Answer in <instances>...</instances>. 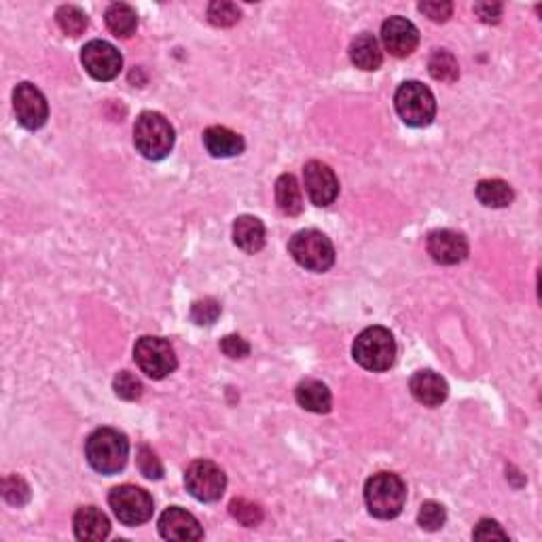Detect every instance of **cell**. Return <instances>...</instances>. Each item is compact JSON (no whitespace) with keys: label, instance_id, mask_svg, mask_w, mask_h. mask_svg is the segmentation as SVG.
I'll return each mask as SVG.
<instances>
[{"label":"cell","instance_id":"6da1fadb","mask_svg":"<svg viewBox=\"0 0 542 542\" xmlns=\"http://www.w3.org/2000/svg\"><path fill=\"white\" fill-rule=\"evenodd\" d=\"M87 462L100 475H115L128 464L130 443L123 432L115 428H98L85 443Z\"/></svg>","mask_w":542,"mask_h":542},{"label":"cell","instance_id":"7a4b0ae2","mask_svg":"<svg viewBox=\"0 0 542 542\" xmlns=\"http://www.w3.org/2000/svg\"><path fill=\"white\" fill-rule=\"evenodd\" d=\"M407 500L405 481L394 472H377L364 485V502L377 519H394Z\"/></svg>","mask_w":542,"mask_h":542},{"label":"cell","instance_id":"3957f363","mask_svg":"<svg viewBox=\"0 0 542 542\" xmlns=\"http://www.w3.org/2000/svg\"><path fill=\"white\" fill-rule=\"evenodd\" d=\"M174 128L160 112L147 111L136 119L134 125V144L138 153L150 161L166 160L169 150L174 149Z\"/></svg>","mask_w":542,"mask_h":542},{"label":"cell","instance_id":"277c9868","mask_svg":"<svg viewBox=\"0 0 542 542\" xmlns=\"http://www.w3.org/2000/svg\"><path fill=\"white\" fill-rule=\"evenodd\" d=\"M352 354L363 369L373 371V373L388 371L396 361V342L392 333L383 326H369L356 337Z\"/></svg>","mask_w":542,"mask_h":542},{"label":"cell","instance_id":"5b68a950","mask_svg":"<svg viewBox=\"0 0 542 542\" xmlns=\"http://www.w3.org/2000/svg\"><path fill=\"white\" fill-rule=\"evenodd\" d=\"M394 106L399 117L411 128H426L437 115V100L420 81H405L394 93Z\"/></svg>","mask_w":542,"mask_h":542},{"label":"cell","instance_id":"8992f818","mask_svg":"<svg viewBox=\"0 0 542 542\" xmlns=\"http://www.w3.org/2000/svg\"><path fill=\"white\" fill-rule=\"evenodd\" d=\"M288 250H291L295 261L307 271L324 274L335 265V246L323 231L304 229L295 233L291 244H288Z\"/></svg>","mask_w":542,"mask_h":542},{"label":"cell","instance_id":"52a82bcc","mask_svg":"<svg viewBox=\"0 0 542 542\" xmlns=\"http://www.w3.org/2000/svg\"><path fill=\"white\" fill-rule=\"evenodd\" d=\"M112 513L125 526H140L153 517V498L136 485H119L109 494Z\"/></svg>","mask_w":542,"mask_h":542},{"label":"cell","instance_id":"ba28073f","mask_svg":"<svg viewBox=\"0 0 542 542\" xmlns=\"http://www.w3.org/2000/svg\"><path fill=\"white\" fill-rule=\"evenodd\" d=\"M134 361L150 380H163V377L174 373L176 364H179L174 348L161 337L138 339L134 345Z\"/></svg>","mask_w":542,"mask_h":542},{"label":"cell","instance_id":"9c48e42d","mask_svg":"<svg viewBox=\"0 0 542 542\" xmlns=\"http://www.w3.org/2000/svg\"><path fill=\"white\" fill-rule=\"evenodd\" d=\"M185 485L195 500L217 502L225 494L227 477L210 460H195L185 472Z\"/></svg>","mask_w":542,"mask_h":542},{"label":"cell","instance_id":"30bf717a","mask_svg":"<svg viewBox=\"0 0 542 542\" xmlns=\"http://www.w3.org/2000/svg\"><path fill=\"white\" fill-rule=\"evenodd\" d=\"M81 62H83L85 71L92 74L96 81H112L119 77L123 68V58L106 41H90L81 52Z\"/></svg>","mask_w":542,"mask_h":542},{"label":"cell","instance_id":"8fae6325","mask_svg":"<svg viewBox=\"0 0 542 542\" xmlns=\"http://www.w3.org/2000/svg\"><path fill=\"white\" fill-rule=\"evenodd\" d=\"M14 109L22 128L39 130L47 123L49 106L39 87L33 83H20L14 90Z\"/></svg>","mask_w":542,"mask_h":542},{"label":"cell","instance_id":"7c38bea8","mask_svg":"<svg viewBox=\"0 0 542 542\" xmlns=\"http://www.w3.org/2000/svg\"><path fill=\"white\" fill-rule=\"evenodd\" d=\"M305 193L314 206H331L339 195V180L323 161H307L304 168Z\"/></svg>","mask_w":542,"mask_h":542},{"label":"cell","instance_id":"4fadbf2b","mask_svg":"<svg viewBox=\"0 0 542 542\" xmlns=\"http://www.w3.org/2000/svg\"><path fill=\"white\" fill-rule=\"evenodd\" d=\"M382 43L394 58H407L420 45V33L405 17H390L382 26Z\"/></svg>","mask_w":542,"mask_h":542},{"label":"cell","instance_id":"5bb4252c","mask_svg":"<svg viewBox=\"0 0 542 542\" xmlns=\"http://www.w3.org/2000/svg\"><path fill=\"white\" fill-rule=\"evenodd\" d=\"M428 255L440 265H458L469 256V242L462 233L451 229H437L428 236Z\"/></svg>","mask_w":542,"mask_h":542},{"label":"cell","instance_id":"9a60e30c","mask_svg":"<svg viewBox=\"0 0 542 542\" xmlns=\"http://www.w3.org/2000/svg\"><path fill=\"white\" fill-rule=\"evenodd\" d=\"M160 534L166 540H201L204 529L191 513L180 507H169L160 517Z\"/></svg>","mask_w":542,"mask_h":542},{"label":"cell","instance_id":"2e32d148","mask_svg":"<svg viewBox=\"0 0 542 542\" xmlns=\"http://www.w3.org/2000/svg\"><path fill=\"white\" fill-rule=\"evenodd\" d=\"M409 390H411L413 399L426 407H439L450 394L447 382L434 371H418L409 382Z\"/></svg>","mask_w":542,"mask_h":542},{"label":"cell","instance_id":"e0dca14e","mask_svg":"<svg viewBox=\"0 0 542 542\" xmlns=\"http://www.w3.org/2000/svg\"><path fill=\"white\" fill-rule=\"evenodd\" d=\"M74 536L85 542L104 540L111 534V521L102 510L96 507H81L73 519Z\"/></svg>","mask_w":542,"mask_h":542},{"label":"cell","instance_id":"ac0fdd59","mask_svg":"<svg viewBox=\"0 0 542 542\" xmlns=\"http://www.w3.org/2000/svg\"><path fill=\"white\" fill-rule=\"evenodd\" d=\"M204 147L212 157H236L244 150V138L223 125L204 131Z\"/></svg>","mask_w":542,"mask_h":542},{"label":"cell","instance_id":"d6986e66","mask_svg":"<svg viewBox=\"0 0 542 542\" xmlns=\"http://www.w3.org/2000/svg\"><path fill=\"white\" fill-rule=\"evenodd\" d=\"M233 242L248 255L263 250L265 246V225L256 217L242 214L233 223Z\"/></svg>","mask_w":542,"mask_h":542},{"label":"cell","instance_id":"ffe728a7","mask_svg":"<svg viewBox=\"0 0 542 542\" xmlns=\"http://www.w3.org/2000/svg\"><path fill=\"white\" fill-rule=\"evenodd\" d=\"M350 60L361 71H377L383 62L380 41L369 33L358 34L350 45Z\"/></svg>","mask_w":542,"mask_h":542},{"label":"cell","instance_id":"44dd1931","mask_svg":"<svg viewBox=\"0 0 542 542\" xmlns=\"http://www.w3.org/2000/svg\"><path fill=\"white\" fill-rule=\"evenodd\" d=\"M295 396H297V402L305 411L312 413H329L333 405L331 390L324 386L323 382L318 380H305L301 382L297 390H295Z\"/></svg>","mask_w":542,"mask_h":542},{"label":"cell","instance_id":"7402d4cb","mask_svg":"<svg viewBox=\"0 0 542 542\" xmlns=\"http://www.w3.org/2000/svg\"><path fill=\"white\" fill-rule=\"evenodd\" d=\"M276 204L288 217H297L304 210V193L293 174H282L276 180Z\"/></svg>","mask_w":542,"mask_h":542},{"label":"cell","instance_id":"603a6c76","mask_svg":"<svg viewBox=\"0 0 542 542\" xmlns=\"http://www.w3.org/2000/svg\"><path fill=\"white\" fill-rule=\"evenodd\" d=\"M104 22H106V28H109L115 36H121V39H128V36L134 34L138 28L136 11L125 3L111 5L104 14Z\"/></svg>","mask_w":542,"mask_h":542},{"label":"cell","instance_id":"cb8c5ba5","mask_svg":"<svg viewBox=\"0 0 542 542\" xmlns=\"http://www.w3.org/2000/svg\"><path fill=\"white\" fill-rule=\"evenodd\" d=\"M477 199L488 208H507L513 204L515 193L508 182L500 179H488L477 185Z\"/></svg>","mask_w":542,"mask_h":542},{"label":"cell","instance_id":"d4e9b609","mask_svg":"<svg viewBox=\"0 0 542 542\" xmlns=\"http://www.w3.org/2000/svg\"><path fill=\"white\" fill-rule=\"evenodd\" d=\"M428 73H431L432 79L443 81V83H453L460 74L458 60L450 52H445V49H439L428 60Z\"/></svg>","mask_w":542,"mask_h":542},{"label":"cell","instance_id":"484cf974","mask_svg":"<svg viewBox=\"0 0 542 542\" xmlns=\"http://www.w3.org/2000/svg\"><path fill=\"white\" fill-rule=\"evenodd\" d=\"M55 20H58L62 33H66L68 36H81L87 28V15L79 7H74V5L60 7L58 14H55Z\"/></svg>","mask_w":542,"mask_h":542},{"label":"cell","instance_id":"4316f807","mask_svg":"<svg viewBox=\"0 0 542 542\" xmlns=\"http://www.w3.org/2000/svg\"><path fill=\"white\" fill-rule=\"evenodd\" d=\"M229 510L233 519H237V523H242L246 527H256L258 523L263 521V508L255 502L246 500V498H236V500H231Z\"/></svg>","mask_w":542,"mask_h":542},{"label":"cell","instance_id":"83f0119b","mask_svg":"<svg viewBox=\"0 0 542 542\" xmlns=\"http://www.w3.org/2000/svg\"><path fill=\"white\" fill-rule=\"evenodd\" d=\"M445 521H447V513L443 504L428 500L420 507L418 523L421 529H426V532H439V529L445 526Z\"/></svg>","mask_w":542,"mask_h":542},{"label":"cell","instance_id":"f1b7e54d","mask_svg":"<svg viewBox=\"0 0 542 542\" xmlns=\"http://www.w3.org/2000/svg\"><path fill=\"white\" fill-rule=\"evenodd\" d=\"M239 9L237 5L233 3H223V0H217L208 7V20H210L214 26L218 28H229L233 24L239 22Z\"/></svg>","mask_w":542,"mask_h":542},{"label":"cell","instance_id":"f546056e","mask_svg":"<svg viewBox=\"0 0 542 542\" xmlns=\"http://www.w3.org/2000/svg\"><path fill=\"white\" fill-rule=\"evenodd\" d=\"M112 388H115V394L123 401H138L142 396V382L138 380L134 373L130 371H121V373L115 375V382H112Z\"/></svg>","mask_w":542,"mask_h":542},{"label":"cell","instance_id":"4dcf8cb0","mask_svg":"<svg viewBox=\"0 0 542 542\" xmlns=\"http://www.w3.org/2000/svg\"><path fill=\"white\" fill-rule=\"evenodd\" d=\"M3 496L14 507H24L30 500V488L20 475L7 477L3 481Z\"/></svg>","mask_w":542,"mask_h":542},{"label":"cell","instance_id":"1f68e13d","mask_svg":"<svg viewBox=\"0 0 542 542\" xmlns=\"http://www.w3.org/2000/svg\"><path fill=\"white\" fill-rule=\"evenodd\" d=\"M136 464H138V470H140L147 479L163 477V464L160 462V458H157V453L147 445H142L140 450H138Z\"/></svg>","mask_w":542,"mask_h":542},{"label":"cell","instance_id":"d6a6232c","mask_svg":"<svg viewBox=\"0 0 542 542\" xmlns=\"http://www.w3.org/2000/svg\"><path fill=\"white\" fill-rule=\"evenodd\" d=\"M220 316V305L214 299L195 301L191 307V318L195 324H214Z\"/></svg>","mask_w":542,"mask_h":542},{"label":"cell","instance_id":"836d02e7","mask_svg":"<svg viewBox=\"0 0 542 542\" xmlns=\"http://www.w3.org/2000/svg\"><path fill=\"white\" fill-rule=\"evenodd\" d=\"M477 540H508V534L491 519H481L477 523L475 532H472Z\"/></svg>","mask_w":542,"mask_h":542},{"label":"cell","instance_id":"e575fe53","mask_svg":"<svg viewBox=\"0 0 542 542\" xmlns=\"http://www.w3.org/2000/svg\"><path fill=\"white\" fill-rule=\"evenodd\" d=\"M220 350L229 358H246L250 354V344L239 335H227L223 342H220Z\"/></svg>","mask_w":542,"mask_h":542},{"label":"cell","instance_id":"d590c367","mask_svg":"<svg viewBox=\"0 0 542 542\" xmlns=\"http://www.w3.org/2000/svg\"><path fill=\"white\" fill-rule=\"evenodd\" d=\"M420 11L432 22H447L451 17V3H420Z\"/></svg>","mask_w":542,"mask_h":542},{"label":"cell","instance_id":"8d00e7d4","mask_svg":"<svg viewBox=\"0 0 542 542\" xmlns=\"http://www.w3.org/2000/svg\"><path fill=\"white\" fill-rule=\"evenodd\" d=\"M475 14L485 24H498L502 17V5L500 3H477Z\"/></svg>","mask_w":542,"mask_h":542}]
</instances>
